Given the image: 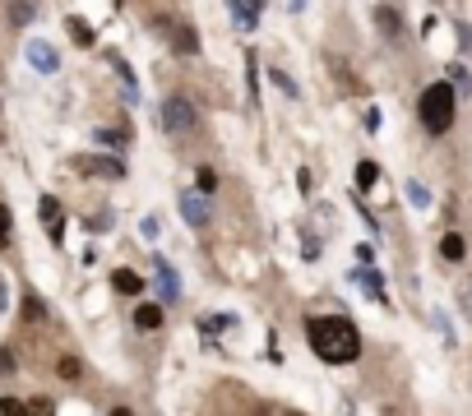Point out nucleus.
I'll list each match as a JSON object with an SVG mask.
<instances>
[{
	"label": "nucleus",
	"instance_id": "f257e3e1",
	"mask_svg": "<svg viewBox=\"0 0 472 416\" xmlns=\"http://www.w3.org/2000/svg\"><path fill=\"white\" fill-rule=\"evenodd\" d=\"M306 338H310V347H315V356L329 361V365H347V361L362 356V333H357V324H352L347 315L306 319Z\"/></svg>",
	"mask_w": 472,
	"mask_h": 416
},
{
	"label": "nucleus",
	"instance_id": "f03ea898",
	"mask_svg": "<svg viewBox=\"0 0 472 416\" xmlns=\"http://www.w3.org/2000/svg\"><path fill=\"white\" fill-rule=\"evenodd\" d=\"M454 107H459V88L454 84H430L426 93H421V102H417L421 125H426L430 134H445L454 125Z\"/></svg>",
	"mask_w": 472,
	"mask_h": 416
},
{
	"label": "nucleus",
	"instance_id": "7ed1b4c3",
	"mask_svg": "<svg viewBox=\"0 0 472 416\" xmlns=\"http://www.w3.org/2000/svg\"><path fill=\"white\" fill-rule=\"evenodd\" d=\"M158 121H162V130L172 134V139H181V134H190V130L199 125L195 102H190V98H167L162 111H158Z\"/></svg>",
	"mask_w": 472,
	"mask_h": 416
},
{
	"label": "nucleus",
	"instance_id": "20e7f679",
	"mask_svg": "<svg viewBox=\"0 0 472 416\" xmlns=\"http://www.w3.org/2000/svg\"><path fill=\"white\" fill-rule=\"evenodd\" d=\"M181 218L190 222L195 231H204L213 222V208H209V195H199V190H181Z\"/></svg>",
	"mask_w": 472,
	"mask_h": 416
},
{
	"label": "nucleus",
	"instance_id": "39448f33",
	"mask_svg": "<svg viewBox=\"0 0 472 416\" xmlns=\"http://www.w3.org/2000/svg\"><path fill=\"white\" fill-rule=\"evenodd\" d=\"M153 28H158V33H167L172 51H186V56H195V51H199V37H195V28H190V23H167V19H153Z\"/></svg>",
	"mask_w": 472,
	"mask_h": 416
},
{
	"label": "nucleus",
	"instance_id": "423d86ee",
	"mask_svg": "<svg viewBox=\"0 0 472 416\" xmlns=\"http://www.w3.org/2000/svg\"><path fill=\"white\" fill-rule=\"evenodd\" d=\"M153 273H158V301H162V306H176V301H181V278L172 273V264H167L162 254L153 259Z\"/></svg>",
	"mask_w": 472,
	"mask_h": 416
},
{
	"label": "nucleus",
	"instance_id": "0eeeda50",
	"mask_svg": "<svg viewBox=\"0 0 472 416\" xmlns=\"http://www.w3.org/2000/svg\"><path fill=\"white\" fill-rule=\"evenodd\" d=\"M75 171H84V176H111V181H121L125 176V162L121 157H75Z\"/></svg>",
	"mask_w": 472,
	"mask_h": 416
},
{
	"label": "nucleus",
	"instance_id": "6e6552de",
	"mask_svg": "<svg viewBox=\"0 0 472 416\" xmlns=\"http://www.w3.org/2000/svg\"><path fill=\"white\" fill-rule=\"evenodd\" d=\"M28 65L37 70V74H56L60 70V56H56V46H46V42H28Z\"/></svg>",
	"mask_w": 472,
	"mask_h": 416
},
{
	"label": "nucleus",
	"instance_id": "1a4fd4ad",
	"mask_svg": "<svg viewBox=\"0 0 472 416\" xmlns=\"http://www.w3.org/2000/svg\"><path fill=\"white\" fill-rule=\"evenodd\" d=\"M227 10H231V19H236V28L250 33L255 23H260V14H264V0H227Z\"/></svg>",
	"mask_w": 472,
	"mask_h": 416
},
{
	"label": "nucleus",
	"instance_id": "9d476101",
	"mask_svg": "<svg viewBox=\"0 0 472 416\" xmlns=\"http://www.w3.org/2000/svg\"><path fill=\"white\" fill-rule=\"evenodd\" d=\"M42 222H46V236L60 245V236H65V213H60V199H51V195L42 199Z\"/></svg>",
	"mask_w": 472,
	"mask_h": 416
},
{
	"label": "nucleus",
	"instance_id": "9b49d317",
	"mask_svg": "<svg viewBox=\"0 0 472 416\" xmlns=\"http://www.w3.org/2000/svg\"><path fill=\"white\" fill-rule=\"evenodd\" d=\"M111 287H116V292H125V296H139L143 292V278L130 273V268H116V273H111Z\"/></svg>",
	"mask_w": 472,
	"mask_h": 416
},
{
	"label": "nucleus",
	"instance_id": "f8f14e48",
	"mask_svg": "<svg viewBox=\"0 0 472 416\" xmlns=\"http://www.w3.org/2000/svg\"><path fill=\"white\" fill-rule=\"evenodd\" d=\"M158 324H162V306H148V301L134 306V329H158Z\"/></svg>",
	"mask_w": 472,
	"mask_h": 416
},
{
	"label": "nucleus",
	"instance_id": "ddd939ff",
	"mask_svg": "<svg viewBox=\"0 0 472 416\" xmlns=\"http://www.w3.org/2000/svg\"><path fill=\"white\" fill-rule=\"evenodd\" d=\"M375 23L385 28V37H403V23H398V14L389 10V5H380V10H375Z\"/></svg>",
	"mask_w": 472,
	"mask_h": 416
},
{
	"label": "nucleus",
	"instance_id": "4468645a",
	"mask_svg": "<svg viewBox=\"0 0 472 416\" xmlns=\"http://www.w3.org/2000/svg\"><path fill=\"white\" fill-rule=\"evenodd\" d=\"M440 254H445V259H449V264H459L463 254H468V245H463V236H459V231H449V236L440 241Z\"/></svg>",
	"mask_w": 472,
	"mask_h": 416
},
{
	"label": "nucleus",
	"instance_id": "2eb2a0df",
	"mask_svg": "<svg viewBox=\"0 0 472 416\" xmlns=\"http://www.w3.org/2000/svg\"><path fill=\"white\" fill-rule=\"evenodd\" d=\"M65 28H70V37H75L79 46H93V28H88V23L79 19V14H70V19H65Z\"/></svg>",
	"mask_w": 472,
	"mask_h": 416
},
{
	"label": "nucleus",
	"instance_id": "dca6fc26",
	"mask_svg": "<svg viewBox=\"0 0 472 416\" xmlns=\"http://www.w3.org/2000/svg\"><path fill=\"white\" fill-rule=\"evenodd\" d=\"M195 190H199V195H213V190H218V171H213V167H199Z\"/></svg>",
	"mask_w": 472,
	"mask_h": 416
},
{
	"label": "nucleus",
	"instance_id": "f3484780",
	"mask_svg": "<svg viewBox=\"0 0 472 416\" xmlns=\"http://www.w3.org/2000/svg\"><path fill=\"white\" fill-rule=\"evenodd\" d=\"M375 181H380V167H375V162H357V186L371 190Z\"/></svg>",
	"mask_w": 472,
	"mask_h": 416
},
{
	"label": "nucleus",
	"instance_id": "a211bd4d",
	"mask_svg": "<svg viewBox=\"0 0 472 416\" xmlns=\"http://www.w3.org/2000/svg\"><path fill=\"white\" fill-rule=\"evenodd\" d=\"M407 199H412L417 208H426V204H430V190L421 186V181H407Z\"/></svg>",
	"mask_w": 472,
	"mask_h": 416
},
{
	"label": "nucleus",
	"instance_id": "6ab92c4d",
	"mask_svg": "<svg viewBox=\"0 0 472 416\" xmlns=\"http://www.w3.org/2000/svg\"><path fill=\"white\" fill-rule=\"evenodd\" d=\"M56 375H60V379H70V384H75L79 375H84V365H79L75 356H60V370H56Z\"/></svg>",
	"mask_w": 472,
	"mask_h": 416
},
{
	"label": "nucleus",
	"instance_id": "aec40b11",
	"mask_svg": "<svg viewBox=\"0 0 472 416\" xmlns=\"http://www.w3.org/2000/svg\"><path fill=\"white\" fill-rule=\"evenodd\" d=\"M10 19L14 23H28V19H33V0H14V5H10Z\"/></svg>",
	"mask_w": 472,
	"mask_h": 416
},
{
	"label": "nucleus",
	"instance_id": "412c9836",
	"mask_svg": "<svg viewBox=\"0 0 472 416\" xmlns=\"http://www.w3.org/2000/svg\"><path fill=\"white\" fill-rule=\"evenodd\" d=\"M0 416H28V403H19V398H0Z\"/></svg>",
	"mask_w": 472,
	"mask_h": 416
},
{
	"label": "nucleus",
	"instance_id": "4be33fe9",
	"mask_svg": "<svg viewBox=\"0 0 472 416\" xmlns=\"http://www.w3.org/2000/svg\"><path fill=\"white\" fill-rule=\"evenodd\" d=\"M28 416H56V403L51 398H33V403H28Z\"/></svg>",
	"mask_w": 472,
	"mask_h": 416
},
{
	"label": "nucleus",
	"instance_id": "5701e85b",
	"mask_svg": "<svg viewBox=\"0 0 472 416\" xmlns=\"http://www.w3.org/2000/svg\"><path fill=\"white\" fill-rule=\"evenodd\" d=\"M23 315H28V319H42V315H46V310H42V301H37L33 292H28V301H23Z\"/></svg>",
	"mask_w": 472,
	"mask_h": 416
},
{
	"label": "nucleus",
	"instance_id": "b1692460",
	"mask_svg": "<svg viewBox=\"0 0 472 416\" xmlns=\"http://www.w3.org/2000/svg\"><path fill=\"white\" fill-rule=\"evenodd\" d=\"M5 245H10V208L0 204V250H5Z\"/></svg>",
	"mask_w": 472,
	"mask_h": 416
},
{
	"label": "nucleus",
	"instance_id": "393cba45",
	"mask_svg": "<svg viewBox=\"0 0 472 416\" xmlns=\"http://www.w3.org/2000/svg\"><path fill=\"white\" fill-rule=\"evenodd\" d=\"M125 139H130L125 130H98V143H125Z\"/></svg>",
	"mask_w": 472,
	"mask_h": 416
},
{
	"label": "nucleus",
	"instance_id": "a878e982",
	"mask_svg": "<svg viewBox=\"0 0 472 416\" xmlns=\"http://www.w3.org/2000/svg\"><path fill=\"white\" fill-rule=\"evenodd\" d=\"M449 79H454V88H468V70L463 65H449Z\"/></svg>",
	"mask_w": 472,
	"mask_h": 416
},
{
	"label": "nucleus",
	"instance_id": "bb28decb",
	"mask_svg": "<svg viewBox=\"0 0 472 416\" xmlns=\"http://www.w3.org/2000/svg\"><path fill=\"white\" fill-rule=\"evenodd\" d=\"M88 227H93V231H107V227H111V213H98V218L88 222Z\"/></svg>",
	"mask_w": 472,
	"mask_h": 416
},
{
	"label": "nucleus",
	"instance_id": "cd10ccee",
	"mask_svg": "<svg viewBox=\"0 0 472 416\" xmlns=\"http://www.w3.org/2000/svg\"><path fill=\"white\" fill-rule=\"evenodd\" d=\"M111 416H134V412H130V407H116V412H111Z\"/></svg>",
	"mask_w": 472,
	"mask_h": 416
},
{
	"label": "nucleus",
	"instance_id": "c85d7f7f",
	"mask_svg": "<svg viewBox=\"0 0 472 416\" xmlns=\"http://www.w3.org/2000/svg\"><path fill=\"white\" fill-rule=\"evenodd\" d=\"M292 10H306V0H292Z\"/></svg>",
	"mask_w": 472,
	"mask_h": 416
}]
</instances>
